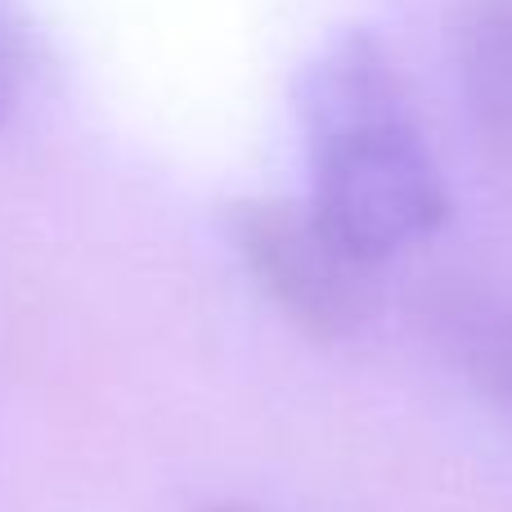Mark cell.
<instances>
[{"label":"cell","mask_w":512,"mask_h":512,"mask_svg":"<svg viewBox=\"0 0 512 512\" xmlns=\"http://www.w3.org/2000/svg\"><path fill=\"white\" fill-rule=\"evenodd\" d=\"M225 239L274 310L315 342H346L378 315L382 265L346 248L310 203L239 198L225 207Z\"/></svg>","instance_id":"cell-2"},{"label":"cell","mask_w":512,"mask_h":512,"mask_svg":"<svg viewBox=\"0 0 512 512\" xmlns=\"http://www.w3.org/2000/svg\"><path fill=\"white\" fill-rule=\"evenodd\" d=\"M432 333L463 378L512 418V288L463 283L441 292Z\"/></svg>","instance_id":"cell-3"},{"label":"cell","mask_w":512,"mask_h":512,"mask_svg":"<svg viewBox=\"0 0 512 512\" xmlns=\"http://www.w3.org/2000/svg\"><path fill=\"white\" fill-rule=\"evenodd\" d=\"M207 512H252V508H243V504H216V508H207Z\"/></svg>","instance_id":"cell-6"},{"label":"cell","mask_w":512,"mask_h":512,"mask_svg":"<svg viewBox=\"0 0 512 512\" xmlns=\"http://www.w3.org/2000/svg\"><path fill=\"white\" fill-rule=\"evenodd\" d=\"M297 117L310 162L306 203L351 252L387 265L445 225L450 189L373 36H333L306 63Z\"/></svg>","instance_id":"cell-1"},{"label":"cell","mask_w":512,"mask_h":512,"mask_svg":"<svg viewBox=\"0 0 512 512\" xmlns=\"http://www.w3.org/2000/svg\"><path fill=\"white\" fill-rule=\"evenodd\" d=\"M454 63L477 131L512 149V0H468L454 27Z\"/></svg>","instance_id":"cell-4"},{"label":"cell","mask_w":512,"mask_h":512,"mask_svg":"<svg viewBox=\"0 0 512 512\" xmlns=\"http://www.w3.org/2000/svg\"><path fill=\"white\" fill-rule=\"evenodd\" d=\"M27 86V41L18 14L0 0V126L18 113Z\"/></svg>","instance_id":"cell-5"}]
</instances>
